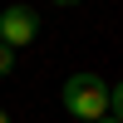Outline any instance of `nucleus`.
Returning <instances> with one entry per match:
<instances>
[{
  "label": "nucleus",
  "instance_id": "5",
  "mask_svg": "<svg viewBox=\"0 0 123 123\" xmlns=\"http://www.w3.org/2000/svg\"><path fill=\"white\" fill-rule=\"evenodd\" d=\"M0 123H10V113H5V108H0Z\"/></svg>",
  "mask_w": 123,
  "mask_h": 123
},
{
  "label": "nucleus",
  "instance_id": "6",
  "mask_svg": "<svg viewBox=\"0 0 123 123\" xmlns=\"http://www.w3.org/2000/svg\"><path fill=\"white\" fill-rule=\"evenodd\" d=\"M98 123H118V118H98Z\"/></svg>",
  "mask_w": 123,
  "mask_h": 123
},
{
  "label": "nucleus",
  "instance_id": "2",
  "mask_svg": "<svg viewBox=\"0 0 123 123\" xmlns=\"http://www.w3.org/2000/svg\"><path fill=\"white\" fill-rule=\"evenodd\" d=\"M35 35H39V15H35L30 5H10V10H0V44H5V49L35 44Z\"/></svg>",
  "mask_w": 123,
  "mask_h": 123
},
{
  "label": "nucleus",
  "instance_id": "4",
  "mask_svg": "<svg viewBox=\"0 0 123 123\" xmlns=\"http://www.w3.org/2000/svg\"><path fill=\"white\" fill-rule=\"evenodd\" d=\"M10 69H15V49H5V44H0V79H5Z\"/></svg>",
  "mask_w": 123,
  "mask_h": 123
},
{
  "label": "nucleus",
  "instance_id": "1",
  "mask_svg": "<svg viewBox=\"0 0 123 123\" xmlns=\"http://www.w3.org/2000/svg\"><path fill=\"white\" fill-rule=\"evenodd\" d=\"M64 108L74 118H84V123H98V118H108V84L98 74H74V79H64Z\"/></svg>",
  "mask_w": 123,
  "mask_h": 123
},
{
  "label": "nucleus",
  "instance_id": "3",
  "mask_svg": "<svg viewBox=\"0 0 123 123\" xmlns=\"http://www.w3.org/2000/svg\"><path fill=\"white\" fill-rule=\"evenodd\" d=\"M108 113H113V118L123 123V79H118L113 89H108Z\"/></svg>",
  "mask_w": 123,
  "mask_h": 123
}]
</instances>
